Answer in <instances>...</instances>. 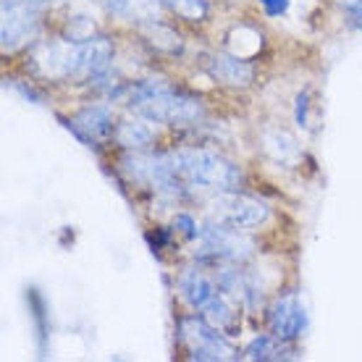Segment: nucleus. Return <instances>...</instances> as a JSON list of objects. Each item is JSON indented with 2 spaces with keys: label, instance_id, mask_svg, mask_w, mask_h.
<instances>
[{
  "label": "nucleus",
  "instance_id": "nucleus-1",
  "mask_svg": "<svg viewBox=\"0 0 362 362\" xmlns=\"http://www.w3.org/2000/svg\"><path fill=\"white\" fill-rule=\"evenodd\" d=\"M129 105L134 113L163 121V124H197L205 118V105L197 98L176 90L165 82H139L129 92Z\"/></svg>",
  "mask_w": 362,
  "mask_h": 362
},
{
  "label": "nucleus",
  "instance_id": "nucleus-2",
  "mask_svg": "<svg viewBox=\"0 0 362 362\" xmlns=\"http://www.w3.org/2000/svg\"><path fill=\"white\" fill-rule=\"evenodd\" d=\"M171 155L173 171L184 184V189H199V192H228L236 189L242 181V171L223 155L210 153V150H176Z\"/></svg>",
  "mask_w": 362,
  "mask_h": 362
},
{
  "label": "nucleus",
  "instance_id": "nucleus-3",
  "mask_svg": "<svg viewBox=\"0 0 362 362\" xmlns=\"http://www.w3.org/2000/svg\"><path fill=\"white\" fill-rule=\"evenodd\" d=\"M208 216L210 221H218L223 226L250 231V228H260L263 223H268L271 208L260 197L228 189V192H216V197L208 202Z\"/></svg>",
  "mask_w": 362,
  "mask_h": 362
},
{
  "label": "nucleus",
  "instance_id": "nucleus-4",
  "mask_svg": "<svg viewBox=\"0 0 362 362\" xmlns=\"http://www.w3.org/2000/svg\"><path fill=\"white\" fill-rule=\"evenodd\" d=\"M121 171L127 173L129 181L155 189L158 194H181L184 192V184L173 171L171 155H150L132 150L129 155H124Z\"/></svg>",
  "mask_w": 362,
  "mask_h": 362
},
{
  "label": "nucleus",
  "instance_id": "nucleus-5",
  "mask_svg": "<svg viewBox=\"0 0 362 362\" xmlns=\"http://www.w3.org/2000/svg\"><path fill=\"white\" fill-rule=\"evenodd\" d=\"M179 339L192 360H239V349L228 341L226 334L210 326L205 317H184L179 323Z\"/></svg>",
  "mask_w": 362,
  "mask_h": 362
},
{
  "label": "nucleus",
  "instance_id": "nucleus-6",
  "mask_svg": "<svg viewBox=\"0 0 362 362\" xmlns=\"http://www.w3.org/2000/svg\"><path fill=\"white\" fill-rule=\"evenodd\" d=\"M197 242L202 257H208L210 263H218V260L239 263V260H245L247 255L252 252V242L245 236V231L223 226L218 221H210L208 226L199 231Z\"/></svg>",
  "mask_w": 362,
  "mask_h": 362
},
{
  "label": "nucleus",
  "instance_id": "nucleus-7",
  "mask_svg": "<svg viewBox=\"0 0 362 362\" xmlns=\"http://www.w3.org/2000/svg\"><path fill=\"white\" fill-rule=\"evenodd\" d=\"M45 0H3V27L0 40L3 50H16L35 35Z\"/></svg>",
  "mask_w": 362,
  "mask_h": 362
},
{
  "label": "nucleus",
  "instance_id": "nucleus-8",
  "mask_svg": "<svg viewBox=\"0 0 362 362\" xmlns=\"http://www.w3.org/2000/svg\"><path fill=\"white\" fill-rule=\"evenodd\" d=\"M76 40L40 42L32 50V66L45 79H76Z\"/></svg>",
  "mask_w": 362,
  "mask_h": 362
},
{
  "label": "nucleus",
  "instance_id": "nucleus-9",
  "mask_svg": "<svg viewBox=\"0 0 362 362\" xmlns=\"http://www.w3.org/2000/svg\"><path fill=\"white\" fill-rule=\"evenodd\" d=\"M305 323H308V315H305V308L297 294H284L273 302L271 315H268L271 334H276L284 341H294L302 336Z\"/></svg>",
  "mask_w": 362,
  "mask_h": 362
},
{
  "label": "nucleus",
  "instance_id": "nucleus-10",
  "mask_svg": "<svg viewBox=\"0 0 362 362\" xmlns=\"http://www.w3.org/2000/svg\"><path fill=\"white\" fill-rule=\"evenodd\" d=\"M76 79H98L108 71L113 61V45L105 37L92 35L87 40H76Z\"/></svg>",
  "mask_w": 362,
  "mask_h": 362
},
{
  "label": "nucleus",
  "instance_id": "nucleus-11",
  "mask_svg": "<svg viewBox=\"0 0 362 362\" xmlns=\"http://www.w3.org/2000/svg\"><path fill=\"white\" fill-rule=\"evenodd\" d=\"M210 76L228 87H247L255 79V69L247 58H239L234 53H221L208 58Z\"/></svg>",
  "mask_w": 362,
  "mask_h": 362
},
{
  "label": "nucleus",
  "instance_id": "nucleus-12",
  "mask_svg": "<svg viewBox=\"0 0 362 362\" xmlns=\"http://www.w3.org/2000/svg\"><path fill=\"white\" fill-rule=\"evenodd\" d=\"M179 291L189 308L202 310L218 294V286L216 279L205 276L199 268H189V271H184L179 276Z\"/></svg>",
  "mask_w": 362,
  "mask_h": 362
},
{
  "label": "nucleus",
  "instance_id": "nucleus-13",
  "mask_svg": "<svg viewBox=\"0 0 362 362\" xmlns=\"http://www.w3.org/2000/svg\"><path fill=\"white\" fill-rule=\"evenodd\" d=\"M153 118L136 113L134 118H124L116 127V139L118 145H124L127 150H145L155 142L158 129L153 127Z\"/></svg>",
  "mask_w": 362,
  "mask_h": 362
},
{
  "label": "nucleus",
  "instance_id": "nucleus-14",
  "mask_svg": "<svg viewBox=\"0 0 362 362\" xmlns=\"http://www.w3.org/2000/svg\"><path fill=\"white\" fill-rule=\"evenodd\" d=\"M263 150L281 165H294L299 160V155H302L297 139H294L286 129H281V127L265 129L263 132Z\"/></svg>",
  "mask_w": 362,
  "mask_h": 362
},
{
  "label": "nucleus",
  "instance_id": "nucleus-15",
  "mask_svg": "<svg viewBox=\"0 0 362 362\" xmlns=\"http://www.w3.org/2000/svg\"><path fill=\"white\" fill-rule=\"evenodd\" d=\"M103 6L113 13V16L124 18V21H136V24H150L158 21L160 13V0H103Z\"/></svg>",
  "mask_w": 362,
  "mask_h": 362
},
{
  "label": "nucleus",
  "instance_id": "nucleus-16",
  "mask_svg": "<svg viewBox=\"0 0 362 362\" xmlns=\"http://www.w3.org/2000/svg\"><path fill=\"white\" fill-rule=\"evenodd\" d=\"M202 317H205L213 328H218L221 334H231V331L239 326L236 302L234 299H228L226 294H221V291H218L216 297L210 299L208 305L202 308Z\"/></svg>",
  "mask_w": 362,
  "mask_h": 362
},
{
  "label": "nucleus",
  "instance_id": "nucleus-17",
  "mask_svg": "<svg viewBox=\"0 0 362 362\" xmlns=\"http://www.w3.org/2000/svg\"><path fill=\"white\" fill-rule=\"evenodd\" d=\"M74 127L79 129V134H84L87 139L100 142V139L113 134V118L105 108H87L74 118Z\"/></svg>",
  "mask_w": 362,
  "mask_h": 362
},
{
  "label": "nucleus",
  "instance_id": "nucleus-18",
  "mask_svg": "<svg viewBox=\"0 0 362 362\" xmlns=\"http://www.w3.org/2000/svg\"><path fill=\"white\" fill-rule=\"evenodd\" d=\"M286 357H291V352L286 349V341L284 339H279V336H257V339H252L250 344H247L245 349V360H286Z\"/></svg>",
  "mask_w": 362,
  "mask_h": 362
},
{
  "label": "nucleus",
  "instance_id": "nucleus-19",
  "mask_svg": "<svg viewBox=\"0 0 362 362\" xmlns=\"http://www.w3.org/2000/svg\"><path fill=\"white\" fill-rule=\"evenodd\" d=\"M142 32H145V37L150 40V45H153L155 50H160V53L173 55V53H181V47H184L179 32L171 27H165V24H160V21L142 24Z\"/></svg>",
  "mask_w": 362,
  "mask_h": 362
},
{
  "label": "nucleus",
  "instance_id": "nucleus-20",
  "mask_svg": "<svg viewBox=\"0 0 362 362\" xmlns=\"http://www.w3.org/2000/svg\"><path fill=\"white\" fill-rule=\"evenodd\" d=\"M160 3L187 21H202L208 16V0H160Z\"/></svg>",
  "mask_w": 362,
  "mask_h": 362
},
{
  "label": "nucleus",
  "instance_id": "nucleus-21",
  "mask_svg": "<svg viewBox=\"0 0 362 362\" xmlns=\"http://www.w3.org/2000/svg\"><path fill=\"white\" fill-rule=\"evenodd\" d=\"M344 8L346 24L352 29H362V0H339Z\"/></svg>",
  "mask_w": 362,
  "mask_h": 362
},
{
  "label": "nucleus",
  "instance_id": "nucleus-22",
  "mask_svg": "<svg viewBox=\"0 0 362 362\" xmlns=\"http://www.w3.org/2000/svg\"><path fill=\"white\" fill-rule=\"evenodd\" d=\"M257 3L263 6V11L271 18L286 16V13H289V6H291V0H257Z\"/></svg>",
  "mask_w": 362,
  "mask_h": 362
}]
</instances>
